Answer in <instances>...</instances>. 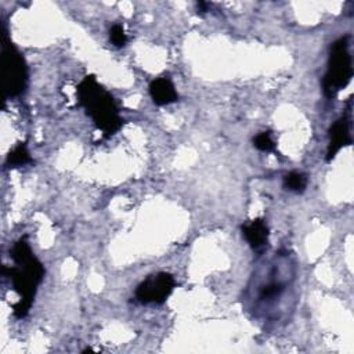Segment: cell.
Here are the masks:
<instances>
[{
	"label": "cell",
	"instance_id": "obj_3",
	"mask_svg": "<svg viewBox=\"0 0 354 354\" xmlns=\"http://www.w3.org/2000/svg\"><path fill=\"white\" fill-rule=\"evenodd\" d=\"M353 77L351 55L348 51V36L340 37L330 47L328 69L322 80V88L328 98L344 88Z\"/></svg>",
	"mask_w": 354,
	"mask_h": 354
},
{
	"label": "cell",
	"instance_id": "obj_7",
	"mask_svg": "<svg viewBox=\"0 0 354 354\" xmlns=\"http://www.w3.org/2000/svg\"><path fill=\"white\" fill-rule=\"evenodd\" d=\"M149 94L156 105H167L178 98L174 84L167 77H158L152 80L149 84Z\"/></svg>",
	"mask_w": 354,
	"mask_h": 354
},
{
	"label": "cell",
	"instance_id": "obj_12",
	"mask_svg": "<svg viewBox=\"0 0 354 354\" xmlns=\"http://www.w3.org/2000/svg\"><path fill=\"white\" fill-rule=\"evenodd\" d=\"M283 290V283L277 282V281H271L268 283H266L261 290H260V299L263 300H268V299H274L277 296H279Z\"/></svg>",
	"mask_w": 354,
	"mask_h": 354
},
{
	"label": "cell",
	"instance_id": "obj_8",
	"mask_svg": "<svg viewBox=\"0 0 354 354\" xmlns=\"http://www.w3.org/2000/svg\"><path fill=\"white\" fill-rule=\"evenodd\" d=\"M242 234L252 249H260L267 243L268 227L263 218H254L242 225Z\"/></svg>",
	"mask_w": 354,
	"mask_h": 354
},
{
	"label": "cell",
	"instance_id": "obj_5",
	"mask_svg": "<svg viewBox=\"0 0 354 354\" xmlns=\"http://www.w3.org/2000/svg\"><path fill=\"white\" fill-rule=\"evenodd\" d=\"M176 286L174 278L169 272H158L144 279L136 289V297L142 304H162L171 295Z\"/></svg>",
	"mask_w": 354,
	"mask_h": 354
},
{
	"label": "cell",
	"instance_id": "obj_6",
	"mask_svg": "<svg viewBox=\"0 0 354 354\" xmlns=\"http://www.w3.org/2000/svg\"><path fill=\"white\" fill-rule=\"evenodd\" d=\"M351 144L350 137V127H348V119L346 116L339 118L329 129V144L326 149V160H332L337 152Z\"/></svg>",
	"mask_w": 354,
	"mask_h": 354
},
{
	"label": "cell",
	"instance_id": "obj_13",
	"mask_svg": "<svg viewBox=\"0 0 354 354\" xmlns=\"http://www.w3.org/2000/svg\"><path fill=\"white\" fill-rule=\"evenodd\" d=\"M109 39L115 47H123L127 43V36L122 28V25H113L109 30Z\"/></svg>",
	"mask_w": 354,
	"mask_h": 354
},
{
	"label": "cell",
	"instance_id": "obj_2",
	"mask_svg": "<svg viewBox=\"0 0 354 354\" xmlns=\"http://www.w3.org/2000/svg\"><path fill=\"white\" fill-rule=\"evenodd\" d=\"M79 104L86 109V113L93 119L94 124L104 133V137H111L123 124L119 116L113 97L97 82L93 75L86 76L76 87Z\"/></svg>",
	"mask_w": 354,
	"mask_h": 354
},
{
	"label": "cell",
	"instance_id": "obj_4",
	"mask_svg": "<svg viewBox=\"0 0 354 354\" xmlns=\"http://www.w3.org/2000/svg\"><path fill=\"white\" fill-rule=\"evenodd\" d=\"M3 82L4 97H17L22 94L28 83V68L24 57L17 47L8 40L7 33H3Z\"/></svg>",
	"mask_w": 354,
	"mask_h": 354
},
{
	"label": "cell",
	"instance_id": "obj_11",
	"mask_svg": "<svg viewBox=\"0 0 354 354\" xmlns=\"http://www.w3.org/2000/svg\"><path fill=\"white\" fill-rule=\"evenodd\" d=\"M253 145L259 151H263V152H272L275 149V142L268 131H263V133L257 134L253 138Z\"/></svg>",
	"mask_w": 354,
	"mask_h": 354
},
{
	"label": "cell",
	"instance_id": "obj_14",
	"mask_svg": "<svg viewBox=\"0 0 354 354\" xmlns=\"http://www.w3.org/2000/svg\"><path fill=\"white\" fill-rule=\"evenodd\" d=\"M196 8H198V12H206L207 8H209V4L205 3V1H198Z\"/></svg>",
	"mask_w": 354,
	"mask_h": 354
},
{
	"label": "cell",
	"instance_id": "obj_1",
	"mask_svg": "<svg viewBox=\"0 0 354 354\" xmlns=\"http://www.w3.org/2000/svg\"><path fill=\"white\" fill-rule=\"evenodd\" d=\"M10 257L14 260V267H3V275L11 279L14 290L19 300L12 306V313L17 318H25L33 303L36 289L44 277V267L33 254L26 238L18 239L11 250Z\"/></svg>",
	"mask_w": 354,
	"mask_h": 354
},
{
	"label": "cell",
	"instance_id": "obj_9",
	"mask_svg": "<svg viewBox=\"0 0 354 354\" xmlns=\"http://www.w3.org/2000/svg\"><path fill=\"white\" fill-rule=\"evenodd\" d=\"M32 162V158H30V153L26 148L25 144H18L8 155H7V159H6V166L8 169L11 167H19V166H25L28 163Z\"/></svg>",
	"mask_w": 354,
	"mask_h": 354
},
{
	"label": "cell",
	"instance_id": "obj_10",
	"mask_svg": "<svg viewBox=\"0 0 354 354\" xmlns=\"http://www.w3.org/2000/svg\"><path fill=\"white\" fill-rule=\"evenodd\" d=\"M283 187L288 191L300 194L307 187V177L299 171H290L283 177Z\"/></svg>",
	"mask_w": 354,
	"mask_h": 354
}]
</instances>
